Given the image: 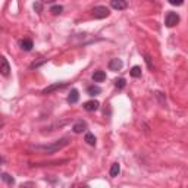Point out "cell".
<instances>
[{
    "label": "cell",
    "instance_id": "obj_18",
    "mask_svg": "<svg viewBox=\"0 0 188 188\" xmlns=\"http://www.w3.org/2000/svg\"><path fill=\"white\" fill-rule=\"evenodd\" d=\"M125 84H127V81H125V79H123V78H119V79H116V81H115V85H116V88H123V87H125Z\"/></svg>",
    "mask_w": 188,
    "mask_h": 188
},
{
    "label": "cell",
    "instance_id": "obj_4",
    "mask_svg": "<svg viewBox=\"0 0 188 188\" xmlns=\"http://www.w3.org/2000/svg\"><path fill=\"white\" fill-rule=\"evenodd\" d=\"M110 6L116 11H123L128 7L127 0H110Z\"/></svg>",
    "mask_w": 188,
    "mask_h": 188
},
{
    "label": "cell",
    "instance_id": "obj_10",
    "mask_svg": "<svg viewBox=\"0 0 188 188\" xmlns=\"http://www.w3.org/2000/svg\"><path fill=\"white\" fill-rule=\"evenodd\" d=\"M78 99H79V93H78V90H72L71 94L68 96V103H71V105H74V103H77Z\"/></svg>",
    "mask_w": 188,
    "mask_h": 188
},
{
    "label": "cell",
    "instance_id": "obj_1",
    "mask_svg": "<svg viewBox=\"0 0 188 188\" xmlns=\"http://www.w3.org/2000/svg\"><path fill=\"white\" fill-rule=\"evenodd\" d=\"M68 143H69V141L65 138V140H59V141H56V143L51 144V145H35L34 149L38 150V151H43V153H55L56 150H60L62 147H65Z\"/></svg>",
    "mask_w": 188,
    "mask_h": 188
},
{
    "label": "cell",
    "instance_id": "obj_2",
    "mask_svg": "<svg viewBox=\"0 0 188 188\" xmlns=\"http://www.w3.org/2000/svg\"><path fill=\"white\" fill-rule=\"evenodd\" d=\"M109 15H110V11L106 6H96L93 9V16L96 19H103V18H107Z\"/></svg>",
    "mask_w": 188,
    "mask_h": 188
},
{
    "label": "cell",
    "instance_id": "obj_6",
    "mask_svg": "<svg viewBox=\"0 0 188 188\" xmlns=\"http://www.w3.org/2000/svg\"><path fill=\"white\" fill-rule=\"evenodd\" d=\"M122 66H123V63H122L121 59H112L110 62H109V69L110 71H121Z\"/></svg>",
    "mask_w": 188,
    "mask_h": 188
},
{
    "label": "cell",
    "instance_id": "obj_11",
    "mask_svg": "<svg viewBox=\"0 0 188 188\" xmlns=\"http://www.w3.org/2000/svg\"><path fill=\"white\" fill-rule=\"evenodd\" d=\"M93 79L96 83H101L106 79V72L105 71H96L93 74Z\"/></svg>",
    "mask_w": 188,
    "mask_h": 188
},
{
    "label": "cell",
    "instance_id": "obj_21",
    "mask_svg": "<svg viewBox=\"0 0 188 188\" xmlns=\"http://www.w3.org/2000/svg\"><path fill=\"white\" fill-rule=\"evenodd\" d=\"M34 9H35L37 12H41V9H43V6H41V3H35V5H34Z\"/></svg>",
    "mask_w": 188,
    "mask_h": 188
},
{
    "label": "cell",
    "instance_id": "obj_7",
    "mask_svg": "<svg viewBox=\"0 0 188 188\" xmlns=\"http://www.w3.org/2000/svg\"><path fill=\"white\" fill-rule=\"evenodd\" d=\"M72 129H74V132H75V134H81V132H84V131L87 129V123H85L84 121H78V122L74 123Z\"/></svg>",
    "mask_w": 188,
    "mask_h": 188
},
{
    "label": "cell",
    "instance_id": "obj_5",
    "mask_svg": "<svg viewBox=\"0 0 188 188\" xmlns=\"http://www.w3.org/2000/svg\"><path fill=\"white\" fill-rule=\"evenodd\" d=\"M99 106H100V103L97 100H90V101H85L84 103V109L87 112H96L99 109Z\"/></svg>",
    "mask_w": 188,
    "mask_h": 188
},
{
    "label": "cell",
    "instance_id": "obj_17",
    "mask_svg": "<svg viewBox=\"0 0 188 188\" xmlns=\"http://www.w3.org/2000/svg\"><path fill=\"white\" fill-rule=\"evenodd\" d=\"M62 11H63V7H62V6H59V5L51 6V7H50V12H51L53 15H60Z\"/></svg>",
    "mask_w": 188,
    "mask_h": 188
},
{
    "label": "cell",
    "instance_id": "obj_20",
    "mask_svg": "<svg viewBox=\"0 0 188 188\" xmlns=\"http://www.w3.org/2000/svg\"><path fill=\"white\" fill-rule=\"evenodd\" d=\"M182 2H184V0H169V3L173 5V6H181V5H182Z\"/></svg>",
    "mask_w": 188,
    "mask_h": 188
},
{
    "label": "cell",
    "instance_id": "obj_19",
    "mask_svg": "<svg viewBox=\"0 0 188 188\" xmlns=\"http://www.w3.org/2000/svg\"><path fill=\"white\" fill-rule=\"evenodd\" d=\"M2 179L7 184H13V178H12L11 175H7V173H2Z\"/></svg>",
    "mask_w": 188,
    "mask_h": 188
},
{
    "label": "cell",
    "instance_id": "obj_9",
    "mask_svg": "<svg viewBox=\"0 0 188 188\" xmlns=\"http://www.w3.org/2000/svg\"><path fill=\"white\" fill-rule=\"evenodd\" d=\"M66 84L65 83H57V84H53V85H50V87H47V88H44L43 90V94H50L51 91H55V90H59V88H63Z\"/></svg>",
    "mask_w": 188,
    "mask_h": 188
},
{
    "label": "cell",
    "instance_id": "obj_22",
    "mask_svg": "<svg viewBox=\"0 0 188 188\" xmlns=\"http://www.w3.org/2000/svg\"><path fill=\"white\" fill-rule=\"evenodd\" d=\"M41 2H43V3H53L55 0H41Z\"/></svg>",
    "mask_w": 188,
    "mask_h": 188
},
{
    "label": "cell",
    "instance_id": "obj_8",
    "mask_svg": "<svg viewBox=\"0 0 188 188\" xmlns=\"http://www.w3.org/2000/svg\"><path fill=\"white\" fill-rule=\"evenodd\" d=\"M0 71H2V74H3L5 77H7L9 72H11V66H9V63L6 60V57H2V59H0Z\"/></svg>",
    "mask_w": 188,
    "mask_h": 188
},
{
    "label": "cell",
    "instance_id": "obj_16",
    "mask_svg": "<svg viewBox=\"0 0 188 188\" xmlns=\"http://www.w3.org/2000/svg\"><path fill=\"white\" fill-rule=\"evenodd\" d=\"M131 75H132L134 78H140V77H141V68H140V66H132V69H131Z\"/></svg>",
    "mask_w": 188,
    "mask_h": 188
},
{
    "label": "cell",
    "instance_id": "obj_14",
    "mask_svg": "<svg viewBox=\"0 0 188 188\" xmlns=\"http://www.w3.org/2000/svg\"><path fill=\"white\" fill-rule=\"evenodd\" d=\"M87 93H88L90 96H99V94L101 93V88H100L99 85H91V87L87 88Z\"/></svg>",
    "mask_w": 188,
    "mask_h": 188
},
{
    "label": "cell",
    "instance_id": "obj_13",
    "mask_svg": "<svg viewBox=\"0 0 188 188\" xmlns=\"http://www.w3.org/2000/svg\"><path fill=\"white\" fill-rule=\"evenodd\" d=\"M33 47H34V44H33L31 40H22V41H21V49L25 50V51H29Z\"/></svg>",
    "mask_w": 188,
    "mask_h": 188
},
{
    "label": "cell",
    "instance_id": "obj_15",
    "mask_svg": "<svg viewBox=\"0 0 188 188\" xmlns=\"http://www.w3.org/2000/svg\"><path fill=\"white\" fill-rule=\"evenodd\" d=\"M85 141H87V144H90V145H96V137H94L91 132L85 134Z\"/></svg>",
    "mask_w": 188,
    "mask_h": 188
},
{
    "label": "cell",
    "instance_id": "obj_12",
    "mask_svg": "<svg viewBox=\"0 0 188 188\" xmlns=\"http://www.w3.org/2000/svg\"><path fill=\"white\" fill-rule=\"evenodd\" d=\"M119 172H121V165H119V163H113L110 168V177L116 178L118 175H119Z\"/></svg>",
    "mask_w": 188,
    "mask_h": 188
},
{
    "label": "cell",
    "instance_id": "obj_3",
    "mask_svg": "<svg viewBox=\"0 0 188 188\" xmlns=\"http://www.w3.org/2000/svg\"><path fill=\"white\" fill-rule=\"evenodd\" d=\"M179 22V16H178V13H175V12H169L168 15H166V19H165V24L166 27H175L177 24Z\"/></svg>",
    "mask_w": 188,
    "mask_h": 188
}]
</instances>
